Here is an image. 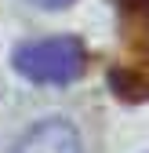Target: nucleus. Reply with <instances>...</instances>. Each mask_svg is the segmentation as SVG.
I'll list each match as a JSON object with an SVG mask.
<instances>
[{
    "instance_id": "f257e3e1",
    "label": "nucleus",
    "mask_w": 149,
    "mask_h": 153,
    "mask_svg": "<svg viewBox=\"0 0 149 153\" xmlns=\"http://www.w3.org/2000/svg\"><path fill=\"white\" fill-rule=\"evenodd\" d=\"M87 51L77 36H47L29 40L15 51V69L33 84H69L84 73Z\"/></svg>"
},
{
    "instance_id": "f03ea898",
    "label": "nucleus",
    "mask_w": 149,
    "mask_h": 153,
    "mask_svg": "<svg viewBox=\"0 0 149 153\" xmlns=\"http://www.w3.org/2000/svg\"><path fill=\"white\" fill-rule=\"evenodd\" d=\"M15 153H80V135L69 120H40L36 128H29L22 142L15 146Z\"/></svg>"
},
{
    "instance_id": "7ed1b4c3",
    "label": "nucleus",
    "mask_w": 149,
    "mask_h": 153,
    "mask_svg": "<svg viewBox=\"0 0 149 153\" xmlns=\"http://www.w3.org/2000/svg\"><path fill=\"white\" fill-rule=\"evenodd\" d=\"M29 4H36V7H47V11H58V7H69L73 0H29Z\"/></svg>"
},
{
    "instance_id": "20e7f679",
    "label": "nucleus",
    "mask_w": 149,
    "mask_h": 153,
    "mask_svg": "<svg viewBox=\"0 0 149 153\" xmlns=\"http://www.w3.org/2000/svg\"><path fill=\"white\" fill-rule=\"evenodd\" d=\"M138 15L145 18V26H149V0H138Z\"/></svg>"
}]
</instances>
